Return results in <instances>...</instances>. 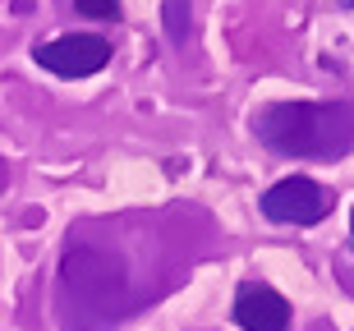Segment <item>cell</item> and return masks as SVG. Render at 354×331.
Listing matches in <instances>:
<instances>
[{
	"label": "cell",
	"instance_id": "1",
	"mask_svg": "<svg viewBox=\"0 0 354 331\" xmlns=\"http://www.w3.org/2000/svg\"><path fill=\"white\" fill-rule=\"evenodd\" d=\"M253 133L276 157L336 161L354 147L350 102H267L253 111Z\"/></svg>",
	"mask_w": 354,
	"mask_h": 331
},
{
	"label": "cell",
	"instance_id": "7",
	"mask_svg": "<svg viewBox=\"0 0 354 331\" xmlns=\"http://www.w3.org/2000/svg\"><path fill=\"white\" fill-rule=\"evenodd\" d=\"M0 189H5V161H0Z\"/></svg>",
	"mask_w": 354,
	"mask_h": 331
},
{
	"label": "cell",
	"instance_id": "8",
	"mask_svg": "<svg viewBox=\"0 0 354 331\" xmlns=\"http://www.w3.org/2000/svg\"><path fill=\"white\" fill-rule=\"evenodd\" d=\"M350 239H354V212H350Z\"/></svg>",
	"mask_w": 354,
	"mask_h": 331
},
{
	"label": "cell",
	"instance_id": "2",
	"mask_svg": "<svg viewBox=\"0 0 354 331\" xmlns=\"http://www.w3.org/2000/svg\"><path fill=\"white\" fill-rule=\"evenodd\" d=\"M263 212L276 225H317L331 212V193L322 185H313L308 175H290V180H281L263 193Z\"/></svg>",
	"mask_w": 354,
	"mask_h": 331
},
{
	"label": "cell",
	"instance_id": "9",
	"mask_svg": "<svg viewBox=\"0 0 354 331\" xmlns=\"http://www.w3.org/2000/svg\"><path fill=\"white\" fill-rule=\"evenodd\" d=\"M345 5H350V10H354V0H345Z\"/></svg>",
	"mask_w": 354,
	"mask_h": 331
},
{
	"label": "cell",
	"instance_id": "6",
	"mask_svg": "<svg viewBox=\"0 0 354 331\" xmlns=\"http://www.w3.org/2000/svg\"><path fill=\"white\" fill-rule=\"evenodd\" d=\"M74 10L88 14V19H115V14H120V0H74Z\"/></svg>",
	"mask_w": 354,
	"mask_h": 331
},
{
	"label": "cell",
	"instance_id": "3",
	"mask_svg": "<svg viewBox=\"0 0 354 331\" xmlns=\"http://www.w3.org/2000/svg\"><path fill=\"white\" fill-rule=\"evenodd\" d=\"M32 60L41 69L60 74V79H92L111 60V41L97 37V32H69V37L41 41L37 51H32Z\"/></svg>",
	"mask_w": 354,
	"mask_h": 331
},
{
	"label": "cell",
	"instance_id": "4",
	"mask_svg": "<svg viewBox=\"0 0 354 331\" xmlns=\"http://www.w3.org/2000/svg\"><path fill=\"white\" fill-rule=\"evenodd\" d=\"M235 322L244 331H286L290 327V304L272 285L249 281V285H239V294H235Z\"/></svg>",
	"mask_w": 354,
	"mask_h": 331
},
{
	"label": "cell",
	"instance_id": "5",
	"mask_svg": "<svg viewBox=\"0 0 354 331\" xmlns=\"http://www.w3.org/2000/svg\"><path fill=\"white\" fill-rule=\"evenodd\" d=\"M189 19H194V10H189V0H166L161 5V23H166V37L175 41V46H184L189 41Z\"/></svg>",
	"mask_w": 354,
	"mask_h": 331
}]
</instances>
